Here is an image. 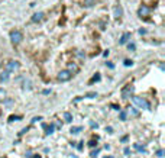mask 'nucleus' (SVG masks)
<instances>
[{"label":"nucleus","mask_w":165,"mask_h":158,"mask_svg":"<svg viewBox=\"0 0 165 158\" xmlns=\"http://www.w3.org/2000/svg\"><path fill=\"white\" fill-rule=\"evenodd\" d=\"M133 102H135L139 107H142V109H149V107H151V105L148 103V100H145L143 97H136V96H135V97H133Z\"/></svg>","instance_id":"f257e3e1"},{"label":"nucleus","mask_w":165,"mask_h":158,"mask_svg":"<svg viewBox=\"0 0 165 158\" xmlns=\"http://www.w3.org/2000/svg\"><path fill=\"white\" fill-rule=\"evenodd\" d=\"M10 39H12L13 44H19L20 41L23 39V35H22L20 31H12L10 32Z\"/></svg>","instance_id":"f03ea898"},{"label":"nucleus","mask_w":165,"mask_h":158,"mask_svg":"<svg viewBox=\"0 0 165 158\" xmlns=\"http://www.w3.org/2000/svg\"><path fill=\"white\" fill-rule=\"evenodd\" d=\"M73 77V73L70 70H62L59 74H58V80L59 81H68V80Z\"/></svg>","instance_id":"7ed1b4c3"},{"label":"nucleus","mask_w":165,"mask_h":158,"mask_svg":"<svg viewBox=\"0 0 165 158\" xmlns=\"http://www.w3.org/2000/svg\"><path fill=\"white\" fill-rule=\"evenodd\" d=\"M149 13H151V7H148L146 4H142L138 10V15L141 18H146V16H149Z\"/></svg>","instance_id":"20e7f679"},{"label":"nucleus","mask_w":165,"mask_h":158,"mask_svg":"<svg viewBox=\"0 0 165 158\" xmlns=\"http://www.w3.org/2000/svg\"><path fill=\"white\" fill-rule=\"evenodd\" d=\"M133 91H135V87L133 86H126V87L122 88V97L123 99L130 97V94H133Z\"/></svg>","instance_id":"39448f33"},{"label":"nucleus","mask_w":165,"mask_h":158,"mask_svg":"<svg viewBox=\"0 0 165 158\" xmlns=\"http://www.w3.org/2000/svg\"><path fill=\"white\" fill-rule=\"evenodd\" d=\"M17 67H19V64H17L16 61H9L7 65H6V71H13V70H16Z\"/></svg>","instance_id":"423d86ee"},{"label":"nucleus","mask_w":165,"mask_h":158,"mask_svg":"<svg viewBox=\"0 0 165 158\" xmlns=\"http://www.w3.org/2000/svg\"><path fill=\"white\" fill-rule=\"evenodd\" d=\"M42 19H43V13H35L34 16H32V22H41Z\"/></svg>","instance_id":"0eeeda50"},{"label":"nucleus","mask_w":165,"mask_h":158,"mask_svg":"<svg viewBox=\"0 0 165 158\" xmlns=\"http://www.w3.org/2000/svg\"><path fill=\"white\" fill-rule=\"evenodd\" d=\"M129 38H130V32H124L123 35H122V38H120V41H119V42L123 45V44H126V42L129 41Z\"/></svg>","instance_id":"6e6552de"},{"label":"nucleus","mask_w":165,"mask_h":158,"mask_svg":"<svg viewBox=\"0 0 165 158\" xmlns=\"http://www.w3.org/2000/svg\"><path fill=\"white\" fill-rule=\"evenodd\" d=\"M120 16H122V7L116 6L115 7V18H120Z\"/></svg>","instance_id":"1a4fd4ad"},{"label":"nucleus","mask_w":165,"mask_h":158,"mask_svg":"<svg viewBox=\"0 0 165 158\" xmlns=\"http://www.w3.org/2000/svg\"><path fill=\"white\" fill-rule=\"evenodd\" d=\"M64 119H65V122L70 123V122H73V115H71L70 112H65V113H64Z\"/></svg>","instance_id":"9d476101"},{"label":"nucleus","mask_w":165,"mask_h":158,"mask_svg":"<svg viewBox=\"0 0 165 158\" xmlns=\"http://www.w3.org/2000/svg\"><path fill=\"white\" fill-rule=\"evenodd\" d=\"M81 131H82V126H73L70 132H71V133H78V132H81Z\"/></svg>","instance_id":"9b49d317"},{"label":"nucleus","mask_w":165,"mask_h":158,"mask_svg":"<svg viewBox=\"0 0 165 158\" xmlns=\"http://www.w3.org/2000/svg\"><path fill=\"white\" fill-rule=\"evenodd\" d=\"M68 70H70V71H74V73H77V71H78V67H77L76 64H68Z\"/></svg>","instance_id":"f8f14e48"},{"label":"nucleus","mask_w":165,"mask_h":158,"mask_svg":"<svg viewBox=\"0 0 165 158\" xmlns=\"http://www.w3.org/2000/svg\"><path fill=\"white\" fill-rule=\"evenodd\" d=\"M7 79H9V71H4V73H1L0 80H1V81H7Z\"/></svg>","instance_id":"ddd939ff"},{"label":"nucleus","mask_w":165,"mask_h":158,"mask_svg":"<svg viewBox=\"0 0 165 158\" xmlns=\"http://www.w3.org/2000/svg\"><path fill=\"white\" fill-rule=\"evenodd\" d=\"M45 128H46V126H45ZM54 128H55L54 125H49V126L46 128V135H51V133L54 132Z\"/></svg>","instance_id":"4468645a"},{"label":"nucleus","mask_w":165,"mask_h":158,"mask_svg":"<svg viewBox=\"0 0 165 158\" xmlns=\"http://www.w3.org/2000/svg\"><path fill=\"white\" fill-rule=\"evenodd\" d=\"M85 97H88V99H93V97H97V93H94V91H91V93H87V94H85Z\"/></svg>","instance_id":"2eb2a0df"},{"label":"nucleus","mask_w":165,"mask_h":158,"mask_svg":"<svg viewBox=\"0 0 165 158\" xmlns=\"http://www.w3.org/2000/svg\"><path fill=\"white\" fill-rule=\"evenodd\" d=\"M99 80H100V76H99V74H96L93 79L90 80V83H94V81H99Z\"/></svg>","instance_id":"dca6fc26"},{"label":"nucleus","mask_w":165,"mask_h":158,"mask_svg":"<svg viewBox=\"0 0 165 158\" xmlns=\"http://www.w3.org/2000/svg\"><path fill=\"white\" fill-rule=\"evenodd\" d=\"M124 65H126V67H130V65H133V61H130V60H126V61H124Z\"/></svg>","instance_id":"f3484780"},{"label":"nucleus","mask_w":165,"mask_h":158,"mask_svg":"<svg viewBox=\"0 0 165 158\" xmlns=\"http://www.w3.org/2000/svg\"><path fill=\"white\" fill-rule=\"evenodd\" d=\"M120 119H122V120H126V112H124V110L120 112Z\"/></svg>","instance_id":"a211bd4d"},{"label":"nucleus","mask_w":165,"mask_h":158,"mask_svg":"<svg viewBox=\"0 0 165 158\" xmlns=\"http://www.w3.org/2000/svg\"><path fill=\"white\" fill-rule=\"evenodd\" d=\"M94 145H97L96 141H90V142H88V147H94Z\"/></svg>","instance_id":"6ab92c4d"},{"label":"nucleus","mask_w":165,"mask_h":158,"mask_svg":"<svg viewBox=\"0 0 165 158\" xmlns=\"http://www.w3.org/2000/svg\"><path fill=\"white\" fill-rule=\"evenodd\" d=\"M97 154H99V151H93V152H91L90 155H91L93 158H96V157H97Z\"/></svg>","instance_id":"aec40b11"},{"label":"nucleus","mask_w":165,"mask_h":158,"mask_svg":"<svg viewBox=\"0 0 165 158\" xmlns=\"http://www.w3.org/2000/svg\"><path fill=\"white\" fill-rule=\"evenodd\" d=\"M15 119H20V116H10V118H9V120H10V122H13Z\"/></svg>","instance_id":"412c9836"},{"label":"nucleus","mask_w":165,"mask_h":158,"mask_svg":"<svg viewBox=\"0 0 165 158\" xmlns=\"http://www.w3.org/2000/svg\"><path fill=\"white\" fill-rule=\"evenodd\" d=\"M135 148H136V150H139V151H145V150H143V148H142L141 145H138V144L135 145Z\"/></svg>","instance_id":"4be33fe9"},{"label":"nucleus","mask_w":165,"mask_h":158,"mask_svg":"<svg viewBox=\"0 0 165 158\" xmlns=\"http://www.w3.org/2000/svg\"><path fill=\"white\" fill-rule=\"evenodd\" d=\"M6 96V93H4V90H0V99H3Z\"/></svg>","instance_id":"5701e85b"},{"label":"nucleus","mask_w":165,"mask_h":158,"mask_svg":"<svg viewBox=\"0 0 165 158\" xmlns=\"http://www.w3.org/2000/svg\"><path fill=\"white\" fill-rule=\"evenodd\" d=\"M38 120H42V118H41V116H38V118H34V120H32V122L35 123V122H38Z\"/></svg>","instance_id":"b1692460"},{"label":"nucleus","mask_w":165,"mask_h":158,"mask_svg":"<svg viewBox=\"0 0 165 158\" xmlns=\"http://www.w3.org/2000/svg\"><path fill=\"white\" fill-rule=\"evenodd\" d=\"M129 49L133 51V49H135V44H129Z\"/></svg>","instance_id":"393cba45"},{"label":"nucleus","mask_w":165,"mask_h":158,"mask_svg":"<svg viewBox=\"0 0 165 158\" xmlns=\"http://www.w3.org/2000/svg\"><path fill=\"white\" fill-rule=\"evenodd\" d=\"M162 155H164V151L159 150V151H158V157H162Z\"/></svg>","instance_id":"a878e982"},{"label":"nucleus","mask_w":165,"mask_h":158,"mask_svg":"<svg viewBox=\"0 0 165 158\" xmlns=\"http://www.w3.org/2000/svg\"><path fill=\"white\" fill-rule=\"evenodd\" d=\"M130 112H132V115H135V116H136V115H138V112H136V110H135V109H133V107H132V110H130Z\"/></svg>","instance_id":"bb28decb"},{"label":"nucleus","mask_w":165,"mask_h":158,"mask_svg":"<svg viewBox=\"0 0 165 158\" xmlns=\"http://www.w3.org/2000/svg\"><path fill=\"white\" fill-rule=\"evenodd\" d=\"M29 158H41V157H39V155H32V154H31V157Z\"/></svg>","instance_id":"cd10ccee"},{"label":"nucleus","mask_w":165,"mask_h":158,"mask_svg":"<svg viewBox=\"0 0 165 158\" xmlns=\"http://www.w3.org/2000/svg\"><path fill=\"white\" fill-rule=\"evenodd\" d=\"M104 158H113V157H104Z\"/></svg>","instance_id":"c85d7f7f"}]
</instances>
